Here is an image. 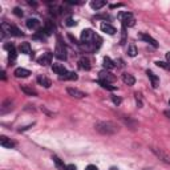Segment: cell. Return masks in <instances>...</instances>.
<instances>
[{
  "label": "cell",
  "instance_id": "6",
  "mask_svg": "<svg viewBox=\"0 0 170 170\" xmlns=\"http://www.w3.org/2000/svg\"><path fill=\"white\" fill-rule=\"evenodd\" d=\"M55 56L57 57V59H60V60H65L66 59V49L64 47V44H61L60 41L57 43V45H56Z\"/></svg>",
  "mask_w": 170,
  "mask_h": 170
},
{
  "label": "cell",
  "instance_id": "12",
  "mask_svg": "<svg viewBox=\"0 0 170 170\" xmlns=\"http://www.w3.org/2000/svg\"><path fill=\"white\" fill-rule=\"evenodd\" d=\"M52 70H53V72H55L56 74H59L60 77H61V76H64L66 72H68V70L65 69L64 64H53V65H52Z\"/></svg>",
  "mask_w": 170,
  "mask_h": 170
},
{
  "label": "cell",
  "instance_id": "10",
  "mask_svg": "<svg viewBox=\"0 0 170 170\" xmlns=\"http://www.w3.org/2000/svg\"><path fill=\"white\" fill-rule=\"evenodd\" d=\"M138 37L142 39V40H144V41H146V43H149L150 45H153L154 48H157V47H158V43L155 41V40H154L153 37H151L150 35H147V33H140V35H138Z\"/></svg>",
  "mask_w": 170,
  "mask_h": 170
},
{
  "label": "cell",
  "instance_id": "27",
  "mask_svg": "<svg viewBox=\"0 0 170 170\" xmlns=\"http://www.w3.org/2000/svg\"><path fill=\"white\" fill-rule=\"evenodd\" d=\"M155 64H157V66H159V68H164V69H166V70H170V64H168V62H165V61H157Z\"/></svg>",
  "mask_w": 170,
  "mask_h": 170
},
{
  "label": "cell",
  "instance_id": "31",
  "mask_svg": "<svg viewBox=\"0 0 170 170\" xmlns=\"http://www.w3.org/2000/svg\"><path fill=\"white\" fill-rule=\"evenodd\" d=\"M13 13H15L16 16H19V17L23 16V11H21L20 8H15V10H13Z\"/></svg>",
  "mask_w": 170,
  "mask_h": 170
},
{
  "label": "cell",
  "instance_id": "29",
  "mask_svg": "<svg viewBox=\"0 0 170 170\" xmlns=\"http://www.w3.org/2000/svg\"><path fill=\"white\" fill-rule=\"evenodd\" d=\"M10 55H8V57H10V60L13 61V60H16V57H17V53H16V49H12L11 52H8Z\"/></svg>",
  "mask_w": 170,
  "mask_h": 170
},
{
  "label": "cell",
  "instance_id": "24",
  "mask_svg": "<svg viewBox=\"0 0 170 170\" xmlns=\"http://www.w3.org/2000/svg\"><path fill=\"white\" fill-rule=\"evenodd\" d=\"M104 68H106V69L114 68V62L110 60V57H104Z\"/></svg>",
  "mask_w": 170,
  "mask_h": 170
},
{
  "label": "cell",
  "instance_id": "26",
  "mask_svg": "<svg viewBox=\"0 0 170 170\" xmlns=\"http://www.w3.org/2000/svg\"><path fill=\"white\" fill-rule=\"evenodd\" d=\"M128 53H129V56L130 57H134L137 55V48H136V45H129V49H128Z\"/></svg>",
  "mask_w": 170,
  "mask_h": 170
},
{
  "label": "cell",
  "instance_id": "17",
  "mask_svg": "<svg viewBox=\"0 0 170 170\" xmlns=\"http://www.w3.org/2000/svg\"><path fill=\"white\" fill-rule=\"evenodd\" d=\"M13 74H15L16 77H28V76L31 74V72L25 68H17V69H15Z\"/></svg>",
  "mask_w": 170,
  "mask_h": 170
},
{
  "label": "cell",
  "instance_id": "3",
  "mask_svg": "<svg viewBox=\"0 0 170 170\" xmlns=\"http://www.w3.org/2000/svg\"><path fill=\"white\" fill-rule=\"evenodd\" d=\"M2 31L4 33H8V35H12V36H21V31L17 28L16 25H12V24H8V23H2Z\"/></svg>",
  "mask_w": 170,
  "mask_h": 170
},
{
  "label": "cell",
  "instance_id": "14",
  "mask_svg": "<svg viewBox=\"0 0 170 170\" xmlns=\"http://www.w3.org/2000/svg\"><path fill=\"white\" fill-rule=\"evenodd\" d=\"M101 31L108 35H114L116 33V28L113 25H110L108 23H101Z\"/></svg>",
  "mask_w": 170,
  "mask_h": 170
},
{
  "label": "cell",
  "instance_id": "39",
  "mask_svg": "<svg viewBox=\"0 0 170 170\" xmlns=\"http://www.w3.org/2000/svg\"><path fill=\"white\" fill-rule=\"evenodd\" d=\"M165 114H166V116H168V117L170 118V110H166V112H165Z\"/></svg>",
  "mask_w": 170,
  "mask_h": 170
},
{
  "label": "cell",
  "instance_id": "41",
  "mask_svg": "<svg viewBox=\"0 0 170 170\" xmlns=\"http://www.w3.org/2000/svg\"><path fill=\"white\" fill-rule=\"evenodd\" d=\"M169 105H170V100H169Z\"/></svg>",
  "mask_w": 170,
  "mask_h": 170
},
{
  "label": "cell",
  "instance_id": "23",
  "mask_svg": "<svg viewBox=\"0 0 170 170\" xmlns=\"http://www.w3.org/2000/svg\"><path fill=\"white\" fill-rule=\"evenodd\" d=\"M60 80H77V74L73 73V72H66L64 76H61Z\"/></svg>",
  "mask_w": 170,
  "mask_h": 170
},
{
  "label": "cell",
  "instance_id": "16",
  "mask_svg": "<svg viewBox=\"0 0 170 170\" xmlns=\"http://www.w3.org/2000/svg\"><path fill=\"white\" fill-rule=\"evenodd\" d=\"M37 83H39L40 85H43L44 88H49V87L52 85L51 80H49L48 77H45V76H43V74H40L39 77H37Z\"/></svg>",
  "mask_w": 170,
  "mask_h": 170
},
{
  "label": "cell",
  "instance_id": "20",
  "mask_svg": "<svg viewBox=\"0 0 170 170\" xmlns=\"http://www.w3.org/2000/svg\"><path fill=\"white\" fill-rule=\"evenodd\" d=\"M122 81L126 84V85H134V83H136V79L133 77V74H130V73H124L122 74Z\"/></svg>",
  "mask_w": 170,
  "mask_h": 170
},
{
  "label": "cell",
  "instance_id": "36",
  "mask_svg": "<svg viewBox=\"0 0 170 170\" xmlns=\"http://www.w3.org/2000/svg\"><path fill=\"white\" fill-rule=\"evenodd\" d=\"M68 37H69V39H70V40H72V41H73V43H74V44H79V43H77V40H76V39H74V37H73V36H72V35H68Z\"/></svg>",
  "mask_w": 170,
  "mask_h": 170
},
{
  "label": "cell",
  "instance_id": "35",
  "mask_svg": "<svg viewBox=\"0 0 170 170\" xmlns=\"http://www.w3.org/2000/svg\"><path fill=\"white\" fill-rule=\"evenodd\" d=\"M85 170H98V169L95 166V165H89V166H87V169H85Z\"/></svg>",
  "mask_w": 170,
  "mask_h": 170
},
{
  "label": "cell",
  "instance_id": "2",
  "mask_svg": "<svg viewBox=\"0 0 170 170\" xmlns=\"http://www.w3.org/2000/svg\"><path fill=\"white\" fill-rule=\"evenodd\" d=\"M118 19L121 20L124 27H133L136 24V19H134L133 13H130V12H120Z\"/></svg>",
  "mask_w": 170,
  "mask_h": 170
},
{
  "label": "cell",
  "instance_id": "38",
  "mask_svg": "<svg viewBox=\"0 0 170 170\" xmlns=\"http://www.w3.org/2000/svg\"><path fill=\"white\" fill-rule=\"evenodd\" d=\"M2 80H6V72H2Z\"/></svg>",
  "mask_w": 170,
  "mask_h": 170
},
{
  "label": "cell",
  "instance_id": "28",
  "mask_svg": "<svg viewBox=\"0 0 170 170\" xmlns=\"http://www.w3.org/2000/svg\"><path fill=\"white\" fill-rule=\"evenodd\" d=\"M98 84H100L102 88H105V89H109V91H114V89H116L114 87H112L110 84H108V83H104V81H100V80H98Z\"/></svg>",
  "mask_w": 170,
  "mask_h": 170
},
{
  "label": "cell",
  "instance_id": "1",
  "mask_svg": "<svg viewBox=\"0 0 170 170\" xmlns=\"http://www.w3.org/2000/svg\"><path fill=\"white\" fill-rule=\"evenodd\" d=\"M95 128L98 133L104 134V136H112V134H116L120 130L117 124H114L112 121H100L95 125Z\"/></svg>",
  "mask_w": 170,
  "mask_h": 170
},
{
  "label": "cell",
  "instance_id": "33",
  "mask_svg": "<svg viewBox=\"0 0 170 170\" xmlns=\"http://www.w3.org/2000/svg\"><path fill=\"white\" fill-rule=\"evenodd\" d=\"M4 48L7 49V51H12V49H15V47H13V44H4Z\"/></svg>",
  "mask_w": 170,
  "mask_h": 170
},
{
  "label": "cell",
  "instance_id": "19",
  "mask_svg": "<svg viewBox=\"0 0 170 170\" xmlns=\"http://www.w3.org/2000/svg\"><path fill=\"white\" fill-rule=\"evenodd\" d=\"M20 89H21V92H24L25 95H28V96H37V92L35 91L32 87H28V85H21Z\"/></svg>",
  "mask_w": 170,
  "mask_h": 170
},
{
  "label": "cell",
  "instance_id": "22",
  "mask_svg": "<svg viewBox=\"0 0 170 170\" xmlns=\"http://www.w3.org/2000/svg\"><path fill=\"white\" fill-rule=\"evenodd\" d=\"M105 4H106V2H104V0H96V2L91 3V7L93 10H100V8H102Z\"/></svg>",
  "mask_w": 170,
  "mask_h": 170
},
{
  "label": "cell",
  "instance_id": "18",
  "mask_svg": "<svg viewBox=\"0 0 170 170\" xmlns=\"http://www.w3.org/2000/svg\"><path fill=\"white\" fill-rule=\"evenodd\" d=\"M27 27H28L29 29H39V27H40V21L37 20V19H28L27 20Z\"/></svg>",
  "mask_w": 170,
  "mask_h": 170
},
{
  "label": "cell",
  "instance_id": "5",
  "mask_svg": "<svg viewBox=\"0 0 170 170\" xmlns=\"http://www.w3.org/2000/svg\"><path fill=\"white\" fill-rule=\"evenodd\" d=\"M151 151L157 155V157L161 159V161H164L165 164H170V157H169V154L165 151L164 149H159V147H153L151 149Z\"/></svg>",
  "mask_w": 170,
  "mask_h": 170
},
{
  "label": "cell",
  "instance_id": "11",
  "mask_svg": "<svg viewBox=\"0 0 170 170\" xmlns=\"http://www.w3.org/2000/svg\"><path fill=\"white\" fill-rule=\"evenodd\" d=\"M79 66H80V69H83V70H89L91 69V60H89L88 57L83 56L81 59L79 60Z\"/></svg>",
  "mask_w": 170,
  "mask_h": 170
},
{
  "label": "cell",
  "instance_id": "25",
  "mask_svg": "<svg viewBox=\"0 0 170 170\" xmlns=\"http://www.w3.org/2000/svg\"><path fill=\"white\" fill-rule=\"evenodd\" d=\"M53 161H55V164H56V166L59 168L60 170H65V165L62 164V161L57 157V155H53Z\"/></svg>",
  "mask_w": 170,
  "mask_h": 170
},
{
  "label": "cell",
  "instance_id": "13",
  "mask_svg": "<svg viewBox=\"0 0 170 170\" xmlns=\"http://www.w3.org/2000/svg\"><path fill=\"white\" fill-rule=\"evenodd\" d=\"M146 74H147V77H149L151 85H153V88H157L159 85V77L158 76H155L151 70H146Z\"/></svg>",
  "mask_w": 170,
  "mask_h": 170
},
{
  "label": "cell",
  "instance_id": "42",
  "mask_svg": "<svg viewBox=\"0 0 170 170\" xmlns=\"http://www.w3.org/2000/svg\"><path fill=\"white\" fill-rule=\"evenodd\" d=\"M144 170H147V169H144Z\"/></svg>",
  "mask_w": 170,
  "mask_h": 170
},
{
  "label": "cell",
  "instance_id": "32",
  "mask_svg": "<svg viewBox=\"0 0 170 170\" xmlns=\"http://www.w3.org/2000/svg\"><path fill=\"white\" fill-rule=\"evenodd\" d=\"M112 100H113V102H114L116 105H120V104H121V98H120V97L113 96V97H112Z\"/></svg>",
  "mask_w": 170,
  "mask_h": 170
},
{
  "label": "cell",
  "instance_id": "9",
  "mask_svg": "<svg viewBox=\"0 0 170 170\" xmlns=\"http://www.w3.org/2000/svg\"><path fill=\"white\" fill-rule=\"evenodd\" d=\"M37 62L40 65H49L52 62V53H49V52L44 53L41 57H39L37 59Z\"/></svg>",
  "mask_w": 170,
  "mask_h": 170
},
{
  "label": "cell",
  "instance_id": "4",
  "mask_svg": "<svg viewBox=\"0 0 170 170\" xmlns=\"http://www.w3.org/2000/svg\"><path fill=\"white\" fill-rule=\"evenodd\" d=\"M98 77H100V81H104V83H108V84H112L116 81V76L113 73H110L109 70H101L100 74H98Z\"/></svg>",
  "mask_w": 170,
  "mask_h": 170
},
{
  "label": "cell",
  "instance_id": "34",
  "mask_svg": "<svg viewBox=\"0 0 170 170\" xmlns=\"http://www.w3.org/2000/svg\"><path fill=\"white\" fill-rule=\"evenodd\" d=\"M65 170H77V168H76L74 165L70 164V165H66V166H65Z\"/></svg>",
  "mask_w": 170,
  "mask_h": 170
},
{
  "label": "cell",
  "instance_id": "21",
  "mask_svg": "<svg viewBox=\"0 0 170 170\" xmlns=\"http://www.w3.org/2000/svg\"><path fill=\"white\" fill-rule=\"evenodd\" d=\"M19 51L21 53H24V55H29L31 53V45L29 43H21L20 47H19Z\"/></svg>",
  "mask_w": 170,
  "mask_h": 170
},
{
  "label": "cell",
  "instance_id": "15",
  "mask_svg": "<svg viewBox=\"0 0 170 170\" xmlns=\"http://www.w3.org/2000/svg\"><path fill=\"white\" fill-rule=\"evenodd\" d=\"M12 108H13V106H12L11 100H7V101L3 102L2 108H0V113H2V114H6V113H8V112H11Z\"/></svg>",
  "mask_w": 170,
  "mask_h": 170
},
{
  "label": "cell",
  "instance_id": "37",
  "mask_svg": "<svg viewBox=\"0 0 170 170\" xmlns=\"http://www.w3.org/2000/svg\"><path fill=\"white\" fill-rule=\"evenodd\" d=\"M166 60H168V64H170V52L166 53Z\"/></svg>",
  "mask_w": 170,
  "mask_h": 170
},
{
  "label": "cell",
  "instance_id": "8",
  "mask_svg": "<svg viewBox=\"0 0 170 170\" xmlns=\"http://www.w3.org/2000/svg\"><path fill=\"white\" fill-rule=\"evenodd\" d=\"M0 145H2L3 147H8V149H11V147L16 146V142L12 141L11 138H8L6 136H2V137H0Z\"/></svg>",
  "mask_w": 170,
  "mask_h": 170
},
{
  "label": "cell",
  "instance_id": "30",
  "mask_svg": "<svg viewBox=\"0 0 170 170\" xmlns=\"http://www.w3.org/2000/svg\"><path fill=\"white\" fill-rule=\"evenodd\" d=\"M66 25L68 27H73V25H76V21L72 19V17H68V19H66V23H65Z\"/></svg>",
  "mask_w": 170,
  "mask_h": 170
},
{
  "label": "cell",
  "instance_id": "40",
  "mask_svg": "<svg viewBox=\"0 0 170 170\" xmlns=\"http://www.w3.org/2000/svg\"><path fill=\"white\" fill-rule=\"evenodd\" d=\"M110 170H118V169H116V168H110Z\"/></svg>",
  "mask_w": 170,
  "mask_h": 170
},
{
  "label": "cell",
  "instance_id": "7",
  "mask_svg": "<svg viewBox=\"0 0 170 170\" xmlns=\"http://www.w3.org/2000/svg\"><path fill=\"white\" fill-rule=\"evenodd\" d=\"M66 92H68L69 96L76 97V98H83V97H85V93L81 92V91H80V89H77V88H70V87H68V88H66Z\"/></svg>",
  "mask_w": 170,
  "mask_h": 170
}]
</instances>
